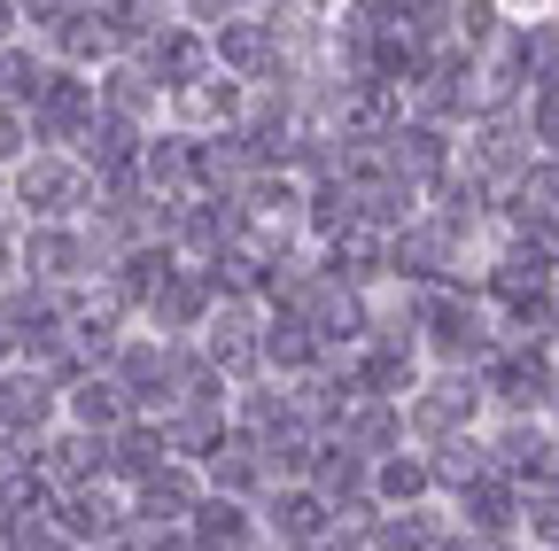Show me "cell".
<instances>
[{
    "label": "cell",
    "instance_id": "cell-1",
    "mask_svg": "<svg viewBox=\"0 0 559 551\" xmlns=\"http://www.w3.org/2000/svg\"><path fill=\"white\" fill-rule=\"evenodd\" d=\"M9 202L24 211V226H79V211L94 202V179L79 171V156L32 148V156L9 171Z\"/></svg>",
    "mask_w": 559,
    "mask_h": 551
},
{
    "label": "cell",
    "instance_id": "cell-2",
    "mask_svg": "<svg viewBox=\"0 0 559 551\" xmlns=\"http://www.w3.org/2000/svg\"><path fill=\"white\" fill-rule=\"evenodd\" d=\"M94 264H102V249H94L86 226H24L16 233V272H24V288H39V296L70 288Z\"/></svg>",
    "mask_w": 559,
    "mask_h": 551
},
{
    "label": "cell",
    "instance_id": "cell-3",
    "mask_svg": "<svg viewBox=\"0 0 559 551\" xmlns=\"http://www.w3.org/2000/svg\"><path fill=\"white\" fill-rule=\"evenodd\" d=\"M94 117H102V94H94V79L86 71H55L47 79V94L32 101V148H55V156H70L94 132Z\"/></svg>",
    "mask_w": 559,
    "mask_h": 551
},
{
    "label": "cell",
    "instance_id": "cell-4",
    "mask_svg": "<svg viewBox=\"0 0 559 551\" xmlns=\"http://www.w3.org/2000/svg\"><path fill=\"white\" fill-rule=\"evenodd\" d=\"M140 79H156L164 94H187L194 79H210V39L194 24H171L164 16V32L140 47Z\"/></svg>",
    "mask_w": 559,
    "mask_h": 551
},
{
    "label": "cell",
    "instance_id": "cell-5",
    "mask_svg": "<svg viewBox=\"0 0 559 551\" xmlns=\"http://www.w3.org/2000/svg\"><path fill=\"white\" fill-rule=\"evenodd\" d=\"M62 420L79 428V435H117V428H132V404H124V388L109 381V373H70L62 381Z\"/></svg>",
    "mask_w": 559,
    "mask_h": 551
},
{
    "label": "cell",
    "instance_id": "cell-6",
    "mask_svg": "<svg viewBox=\"0 0 559 551\" xmlns=\"http://www.w3.org/2000/svg\"><path fill=\"white\" fill-rule=\"evenodd\" d=\"M194 505H202V481L171 458L156 481H140V490H132V528H164V536H179V528L194 520Z\"/></svg>",
    "mask_w": 559,
    "mask_h": 551
},
{
    "label": "cell",
    "instance_id": "cell-7",
    "mask_svg": "<svg viewBox=\"0 0 559 551\" xmlns=\"http://www.w3.org/2000/svg\"><path fill=\"white\" fill-rule=\"evenodd\" d=\"M264 528H272L280 543H296V551H319V543L334 536V513H326V498L311 490V481H288V490H272Z\"/></svg>",
    "mask_w": 559,
    "mask_h": 551
},
{
    "label": "cell",
    "instance_id": "cell-8",
    "mask_svg": "<svg viewBox=\"0 0 559 551\" xmlns=\"http://www.w3.org/2000/svg\"><path fill=\"white\" fill-rule=\"evenodd\" d=\"M474 404H481V381L474 373H443V381H428V396L412 404V428L436 435V443H459V428L474 420Z\"/></svg>",
    "mask_w": 559,
    "mask_h": 551
},
{
    "label": "cell",
    "instance_id": "cell-9",
    "mask_svg": "<svg viewBox=\"0 0 559 551\" xmlns=\"http://www.w3.org/2000/svg\"><path fill=\"white\" fill-rule=\"evenodd\" d=\"M419 311H428V342H436L451 366L489 350V326H481V311H474V303H459V296H419Z\"/></svg>",
    "mask_w": 559,
    "mask_h": 551
},
{
    "label": "cell",
    "instance_id": "cell-10",
    "mask_svg": "<svg viewBox=\"0 0 559 551\" xmlns=\"http://www.w3.org/2000/svg\"><path fill=\"white\" fill-rule=\"evenodd\" d=\"M210 272L202 264H171V280H164V296L148 303V319H156V342L164 334H179V326H202V311H210Z\"/></svg>",
    "mask_w": 559,
    "mask_h": 551
},
{
    "label": "cell",
    "instance_id": "cell-11",
    "mask_svg": "<svg viewBox=\"0 0 559 551\" xmlns=\"http://www.w3.org/2000/svg\"><path fill=\"white\" fill-rule=\"evenodd\" d=\"M272 47H280V16H226L218 39H210V55L234 62V79H257L272 62Z\"/></svg>",
    "mask_w": 559,
    "mask_h": 551
},
{
    "label": "cell",
    "instance_id": "cell-12",
    "mask_svg": "<svg viewBox=\"0 0 559 551\" xmlns=\"http://www.w3.org/2000/svg\"><path fill=\"white\" fill-rule=\"evenodd\" d=\"M164 466H171V443H164V428L132 420V428H117V435H109V474H117V481H132V490H140V481H156Z\"/></svg>",
    "mask_w": 559,
    "mask_h": 551
},
{
    "label": "cell",
    "instance_id": "cell-13",
    "mask_svg": "<svg viewBox=\"0 0 559 551\" xmlns=\"http://www.w3.org/2000/svg\"><path fill=\"white\" fill-rule=\"evenodd\" d=\"M47 79H55V62H47L32 39L0 47V109H9V117H32V101L47 94Z\"/></svg>",
    "mask_w": 559,
    "mask_h": 551
},
{
    "label": "cell",
    "instance_id": "cell-14",
    "mask_svg": "<svg viewBox=\"0 0 559 551\" xmlns=\"http://www.w3.org/2000/svg\"><path fill=\"white\" fill-rule=\"evenodd\" d=\"M94 94H102L109 117H124V124H140V132H148V109L164 101L156 79H140V62H109V79H94Z\"/></svg>",
    "mask_w": 559,
    "mask_h": 551
},
{
    "label": "cell",
    "instance_id": "cell-15",
    "mask_svg": "<svg viewBox=\"0 0 559 551\" xmlns=\"http://www.w3.org/2000/svg\"><path fill=\"white\" fill-rule=\"evenodd\" d=\"M459 520H466L474 536H498V528H513V481H506V474H481V481H466V490H459Z\"/></svg>",
    "mask_w": 559,
    "mask_h": 551
},
{
    "label": "cell",
    "instance_id": "cell-16",
    "mask_svg": "<svg viewBox=\"0 0 559 551\" xmlns=\"http://www.w3.org/2000/svg\"><path fill=\"white\" fill-rule=\"evenodd\" d=\"M264 366H288V373L319 366V334H311L304 319H288V311H280V319L264 326Z\"/></svg>",
    "mask_w": 559,
    "mask_h": 551
},
{
    "label": "cell",
    "instance_id": "cell-17",
    "mask_svg": "<svg viewBox=\"0 0 559 551\" xmlns=\"http://www.w3.org/2000/svg\"><path fill=\"white\" fill-rule=\"evenodd\" d=\"M489 381H498V396H506L513 411L551 396V366H544V358H521V350H513V358H498V373H489Z\"/></svg>",
    "mask_w": 559,
    "mask_h": 551
},
{
    "label": "cell",
    "instance_id": "cell-18",
    "mask_svg": "<svg viewBox=\"0 0 559 551\" xmlns=\"http://www.w3.org/2000/svg\"><path fill=\"white\" fill-rule=\"evenodd\" d=\"M428 466H419V458H381L373 466V505H396V498H419V490H428Z\"/></svg>",
    "mask_w": 559,
    "mask_h": 551
},
{
    "label": "cell",
    "instance_id": "cell-19",
    "mask_svg": "<svg viewBox=\"0 0 559 551\" xmlns=\"http://www.w3.org/2000/svg\"><path fill=\"white\" fill-rule=\"evenodd\" d=\"M436 536H443V528H436L428 513H419V520H404V513H396V520H373V536H366V543H373V551H436Z\"/></svg>",
    "mask_w": 559,
    "mask_h": 551
},
{
    "label": "cell",
    "instance_id": "cell-20",
    "mask_svg": "<svg viewBox=\"0 0 559 551\" xmlns=\"http://www.w3.org/2000/svg\"><path fill=\"white\" fill-rule=\"evenodd\" d=\"M24 156H32V117H9V109H0V179H9Z\"/></svg>",
    "mask_w": 559,
    "mask_h": 551
},
{
    "label": "cell",
    "instance_id": "cell-21",
    "mask_svg": "<svg viewBox=\"0 0 559 551\" xmlns=\"http://www.w3.org/2000/svg\"><path fill=\"white\" fill-rule=\"evenodd\" d=\"M179 109H187V117H234V86H202V79H194V86L179 94Z\"/></svg>",
    "mask_w": 559,
    "mask_h": 551
},
{
    "label": "cell",
    "instance_id": "cell-22",
    "mask_svg": "<svg viewBox=\"0 0 559 551\" xmlns=\"http://www.w3.org/2000/svg\"><path fill=\"white\" fill-rule=\"evenodd\" d=\"M16 280H24V272H16V233L0 226V288H16Z\"/></svg>",
    "mask_w": 559,
    "mask_h": 551
},
{
    "label": "cell",
    "instance_id": "cell-23",
    "mask_svg": "<svg viewBox=\"0 0 559 551\" xmlns=\"http://www.w3.org/2000/svg\"><path fill=\"white\" fill-rule=\"evenodd\" d=\"M319 551H373V543H366V536H326Z\"/></svg>",
    "mask_w": 559,
    "mask_h": 551
},
{
    "label": "cell",
    "instance_id": "cell-24",
    "mask_svg": "<svg viewBox=\"0 0 559 551\" xmlns=\"http://www.w3.org/2000/svg\"><path fill=\"white\" fill-rule=\"evenodd\" d=\"M0 202H9V179H0Z\"/></svg>",
    "mask_w": 559,
    "mask_h": 551
}]
</instances>
